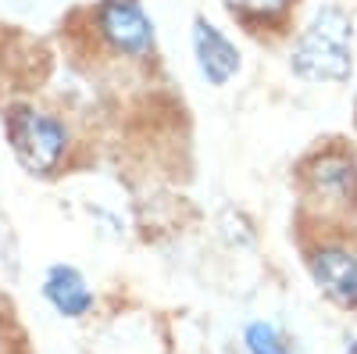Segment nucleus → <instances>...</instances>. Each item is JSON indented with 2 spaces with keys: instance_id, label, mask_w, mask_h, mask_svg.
Instances as JSON below:
<instances>
[{
  "instance_id": "1",
  "label": "nucleus",
  "mask_w": 357,
  "mask_h": 354,
  "mask_svg": "<svg viewBox=\"0 0 357 354\" xmlns=\"http://www.w3.org/2000/svg\"><path fill=\"white\" fill-rule=\"evenodd\" d=\"M296 226H336L357 222V154L343 140H325L293 165Z\"/></svg>"
},
{
  "instance_id": "2",
  "label": "nucleus",
  "mask_w": 357,
  "mask_h": 354,
  "mask_svg": "<svg viewBox=\"0 0 357 354\" xmlns=\"http://www.w3.org/2000/svg\"><path fill=\"white\" fill-rule=\"evenodd\" d=\"M286 68L307 86H347L357 72V22L329 0L311 11V18L289 36Z\"/></svg>"
},
{
  "instance_id": "3",
  "label": "nucleus",
  "mask_w": 357,
  "mask_h": 354,
  "mask_svg": "<svg viewBox=\"0 0 357 354\" xmlns=\"http://www.w3.org/2000/svg\"><path fill=\"white\" fill-rule=\"evenodd\" d=\"M301 229L304 269L333 308L357 315V236L336 226H296Z\"/></svg>"
},
{
  "instance_id": "4",
  "label": "nucleus",
  "mask_w": 357,
  "mask_h": 354,
  "mask_svg": "<svg viewBox=\"0 0 357 354\" xmlns=\"http://www.w3.org/2000/svg\"><path fill=\"white\" fill-rule=\"evenodd\" d=\"M4 136H8L15 161L29 175H40V179L57 175L72 154V129L65 126V118H57L43 108H33V104L8 108Z\"/></svg>"
},
{
  "instance_id": "5",
  "label": "nucleus",
  "mask_w": 357,
  "mask_h": 354,
  "mask_svg": "<svg viewBox=\"0 0 357 354\" xmlns=\"http://www.w3.org/2000/svg\"><path fill=\"white\" fill-rule=\"evenodd\" d=\"M89 18L104 50L122 61H151L158 54V22L143 0H97Z\"/></svg>"
},
{
  "instance_id": "6",
  "label": "nucleus",
  "mask_w": 357,
  "mask_h": 354,
  "mask_svg": "<svg viewBox=\"0 0 357 354\" xmlns=\"http://www.w3.org/2000/svg\"><path fill=\"white\" fill-rule=\"evenodd\" d=\"M190 54L200 82L211 90H229L243 75V47L232 40L222 22L204 11L190 18Z\"/></svg>"
},
{
  "instance_id": "7",
  "label": "nucleus",
  "mask_w": 357,
  "mask_h": 354,
  "mask_svg": "<svg viewBox=\"0 0 357 354\" xmlns=\"http://www.w3.org/2000/svg\"><path fill=\"white\" fill-rule=\"evenodd\" d=\"M40 293H43V301L68 322H79L97 308V293H93V286H89V279L68 261H57L43 272Z\"/></svg>"
},
{
  "instance_id": "8",
  "label": "nucleus",
  "mask_w": 357,
  "mask_h": 354,
  "mask_svg": "<svg viewBox=\"0 0 357 354\" xmlns=\"http://www.w3.org/2000/svg\"><path fill=\"white\" fill-rule=\"evenodd\" d=\"M218 4L247 36L279 40V36H289L301 0H218Z\"/></svg>"
},
{
  "instance_id": "9",
  "label": "nucleus",
  "mask_w": 357,
  "mask_h": 354,
  "mask_svg": "<svg viewBox=\"0 0 357 354\" xmlns=\"http://www.w3.org/2000/svg\"><path fill=\"white\" fill-rule=\"evenodd\" d=\"M240 347L243 354H296L289 333L272 318H250L240 330Z\"/></svg>"
}]
</instances>
